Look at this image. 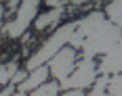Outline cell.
Returning <instances> with one entry per match:
<instances>
[{"mask_svg": "<svg viewBox=\"0 0 122 96\" xmlns=\"http://www.w3.org/2000/svg\"><path fill=\"white\" fill-rule=\"evenodd\" d=\"M120 44V27L112 25L110 21H101V23L84 38L82 48H84V59H93L99 52H107L114 46Z\"/></svg>", "mask_w": 122, "mask_h": 96, "instance_id": "1", "label": "cell"}, {"mask_svg": "<svg viewBox=\"0 0 122 96\" xmlns=\"http://www.w3.org/2000/svg\"><path fill=\"white\" fill-rule=\"evenodd\" d=\"M74 29H76V23H67V25H63L59 31H55V36H51L49 40H46V44H44V46L40 48L32 59L27 61V69H30V71H34V69H38V67H42L46 61H51V59H53V57L61 50V48L70 42Z\"/></svg>", "mask_w": 122, "mask_h": 96, "instance_id": "2", "label": "cell"}, {"mask_svg": "<svg viewBox=\"0 0 122 96\" xmlns=\"http://www.w3.org/2000/svg\"><path fill=\"white\" fill-rule=\"evenodd\" d=\"M95 79H97L95 63H93V59H84L63 82H61V88H63V90H82L86 86H93Z\"/></svg>", "mask_w": 122, "mask_h": 96, "instance_id": "3", "label": "cell"}, {"mask_svg": "<svg viewBox=\"0 0 122 96\" xmlns=\"http://www.w3.org/2000/svg\"><path fill=\"white\" fill-rule=\"evenodd\" d=\"M36 9H38V0H25V2H21L17 17L4 27V34H9L11 38H19L21 34H25L27 25L32 23V19L36 15Z\"/></svg>", "mask_w": 122, "mask_h": 96, "instance_id": "4", "label": "cell"}, {"mask_svg": "<svg viewBox=\"0 0 122 96\" xmlns=\"http://www.w3.org/2000/svg\"><path fill=\"white\" fill-rule=\"evenodd\" d=\"M74 61H76V50L70 46H63L51 59V65H49V73H53L59 82H63L70 73L74 71Z\"/></svg>", "mask_w": 122, "mask_h": 96, "instance_id": "5", "label": "cell"}, {"mask_svg": "<svg viewBox=\"0 0 122 96\" xmlns=\"http://www.w3.org/2000/svg\"><path fill=\"white\" fill-rule=\"evenodd\" d=\"M101 21H105L103 19V15L101 13H91L86 19H82V21H76V29H74L72 38H70V44H72V48H82V42H84V38L97 27Z\"/></svg>", "mask_w": 122, "mask_h": 96, "instance_id": "6", "label": "cell"}, {"mask_svg": "<svg viewBox=\"0 0 122 96\" xmlns=\"http://www.w3.org/2000/svg\"><path fill=\"white\" fill-rule=\"evenodd\" d=\"M46 77H49V67L46 65H42V67H38V69H34V71L30 73L27 77H25L23 82H21V86H19V92H32V90H36L38 86L46 84Z\"/></svg>", "mask_w": 122, "mask_h": 96, "instance_id": "7", "label": "cell"}, {"mask_svg": "<svg viewBox=\"0 0 122 96\" xmlns=\"http://www.w3.org/2000/svg\"><path fill=\"white\" fill-rule=\"evenodd\" d=\"M120 44L118 46H114L112 50L105 52V59L101 61V67H99V71L103 73V75H107V73H118L120 71Z\"/></svg>", "mask_w": 122, "mask_h": 96, "instance_id": "8", "label": "cell"}, {"mask_svg": "<svg viewBox=\"0 0 122 96\" xmlns=\"http://www.w3.org/2000/svg\"><path fill=\"white\" fill-rule=\"evenodd\" d=\"M61 15H63V6H61V9H53V11L40 15V17L36 19V29H44V27H49L51 23H55V21L59 19Z\"/></svg>", "mask_w": 122, "mask_h": 96, "instance_id": "9", "label": "cell"}, {"mask_svg": "<svg viewBox=\"0 0 122 96\" xmlns=\"http://www.w3.org/2000/svg\"><path fill=\"white\" fill-rule=\"evenodd\" d=\"M105 13L110 15V23L116 25V27H120V23H122V2H120V0L110 2L107 9H105Z\"/></svg>", "mask_w": 122, "mask_h": 96, "instance_id": "10", "label": "cell"}, {"mask_svg": "<svg viewBox=\"0 0 122 96\" xmlns=\"http://www.w3.org/2000/svg\"><path fill=\"white\" fill-rule=\"evenodd\" d=\"M57 92H59V86L55 84V82H51V84L38 86V88H36L30 96H57Z\"/></svg>", "mask_w": 122, "mask_h": 96, "instance_id": "11", "label": "cell"}, {"mask_svg": "<svg viewBox=\"0 0 122 96\" xmlns=\"http://www.w3.org/2000/svg\"><path fill=\"white\" fill-rule=\"evenodd\" d=\"M107 75H101L95 79V84H93V92L88 96H105V90H107Z\"/></svg>", "mask_w": 122, "mask_h": 96, "instance_id": "12", "label": "cell"}, {"mask_svg": "<svg viewBox=\"0 0 122 96\" xmlns=\"http://www.w3.org/2000/svg\"><path fill=\"white\" fill-rule=\"evenodd\" d=\"M17 71V63H9V65H0V86L11 82V77Z\"/></svg>", "mask_w": 122, "mask_h": 96, "instance_id": "13", "label": "cell"}, {"mask_svg": "<svg viewBox=\"0 0 122 96\" xmlns=\"http://www.w3.org/2000/svg\"><path fill=\"white\" fill-rule=\"evenodd\" d=\"M120 88H122L120 75H114L110 82H107V90L105 92H110V96H120Z\"/></svg>", "mask_w": 122, "mask_h": 96, "instance_id": "14", "label": "cell"}, {"mask_svg": "<svg viewBox=\"0 0 122 96\" xmlns=\"http://www.w3.org/2000/svg\"><path fill=\"white\" fill-rule=\"evenodd\" d=\"M25 77H27V73H25V71H21V69H19V71H15V75H13V77H11V84L15 86V84H19V82H23Z\"/></svg>", "mask_w": 122, "mask_h": 96, "instance_id": "15", "label": "cell"}, {"mask_svg": "<svg viewBox=\"0 0 122 96\" xmlns=\"http://www.w3.org/2000/svg\"><path fill=\"white\" fill-rule=\"evenodd\" d=\"M61 96H84L82 90H67V92H63Z\"/></svg>", "mask_w": 122, "mask_h": 96, "instance_id": "16", "label": "cell"}, {"mask_svg": "<svg viewBox=\"0 0 122 96\" xmlns=\"http://www.w3.org/2000/svg\"><path fill=\"white\" fill-rule=\"evenodd\" d=\"M46 4H49V6H55V9H61V6H65V2H63V0H49Z\"/></svg>", "mask_w": 122, "mask_h": 96, "instance_id": "17", "label": "cell"}, {"mask_svg": "<svg viewBox=\"0 0 122 96\" xmlns=\"http://www.w3.org/2000/svg\"><path fill=\"white\" fill-rule=\"evenodd\" d=\"M13 92H15V88H13V84H11V86H6V88H4V90L0 92V96H11Z\"/></svg>", "mask_w": 122, "mask_h": 96, "instance_id": "18", "label": "cell"}, {"mask_svg": "<svg viewBox=\"0 0 122 96\" xmlns=\"http://www.w3.org/2000/svg\"><path fill=\"white\" fill-rule=\"evenodd\" d=\"M11 96H25V94H23V92H13Z\"/></svg>", "mask_w": 122, "mask_h": 96, "instance_id": "19", "label": "cell"}, {"mask_svg": "<svg viewBox=\"0 0 122 96\" xmlns=\"http://www.w3.org/2000/svg\"><path fill=\"white\" fill-rule=\"evenodd\" d=\"M0 19H2V9H0Z\"/></svg>", "mask_w": 122, "mask_h": 96, "instance_id": "20", "label": "cell"}]
</instances>
